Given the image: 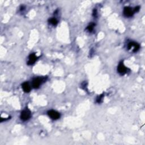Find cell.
Segmentation results:
<instances>
[{
  "instance_id": "cell-1",
  "label": "cell",
  "mask_w": 145,
  "mask_h": 145,
  "mask_svg": "<svg viewBox=\"0 0 145 145\" xmlns=\"http://www.w3.org/2000/svg\"><path fill=\"white\" fill-rule=\"evenodd\" d=\"M45 81H46V78L45 77H38L35 78L33 80L32 82V87L34 88H38L40 87V85H42Z\"/></svg>"
},
{
  "instance_id": "cell-2",
  "label": "cell",
  "mask_w": 145,
  "mask_h": 145,
  "mask_svg": "<svg viewBox=\"0 0 145 145\" xmlns=\"http://www.w3.org/2000/svg\"><path fill=\"white\" fill-rule=\"evenodd\" d=\"M31 113L29 109H26L23 111L21 114V118L23 121H27L31 117Z\"/></svg>"
},
{
  "instance_id": "cell-3",
  "label": "cell",
  "mask_w": 145,
  "mask_h": 145,
  "mask_svg": "<svg viewBox=\"0 0 145 145\" xmlns=\"http://www.w3.org/2000/svg\"><path fill=\"white\" fill-rule=\"evenodd\" d=\"M134 12V10L130 7H125L124 9V14L126 17H130L133 16Z\"/></svg>"
},
{
  "instance_id": "cell-4",
  "label": "cell",
  "mask_w": 145,
  "mask_h": 145,
  "mask_svg": "<svg viewBox=\"0 0 145 145\" xmlns=\"http://www.w3.org/2000/svg\"><path fill=\"white\" fill-rule=\"evenodd\" d=\"M48 114L50 117L53 120H57L60 117V114L56 111L50 110L48 112Z\"/></svg>"
},
{
  "instance_id": "cell-5",
  "label": "cell",
  "mask_w": 145,
  "mask_h": 145,
  "mask_svg": "<svg viewBox=\"0 0 145 145\" xmlns=\"http://www.w3.org/2000/svg\"><path fill=\"white\" fill-rule=\"evenodd\" d=\"M127 70H128V69L125 67V65H124L123 62H121L119 63L117 68V71L121 75L125 74L127 72Z\"/></svg>"
},
{
  "instance_id": "cell-6",
  "label": "cell",
  "mask_w": 145,
  "mask_h": 145,
  "mask_svg": "<svg viewBox=\"0 0 145 145\" xmlns=\"http://www.w3.org/2000/svg\"><path fill=\"white\" fill-rule=\"evenodd\" d=\"M132 47H134L133 52H136L138 51V50L139 49V45L135 42L129 43L128 45V49H130Z\"/></svg>"
},
{
  "instance_id": "cell-7",
  "label": "cell",
  "mask_w": 145,
  "mask_h": 145,
  "mask_svg": "<svg viewBox=\"0 0 145 145\" xmlns=\"http://www.w3.org/2000/svg\"><path fill=\"white\" fill-rule=\"evenodd\" d=\"M37 60V57L35 55L34 53H32L29 56V60L28 61V64L29 65H32L36 62V61Z\"/></svg>"
},
{
  "instance_id": "cell-8",
  "label": "cell",
  "mask_w": 145,
  "mask_h": 145,
  "mask_svg": "<svg viewBox=\"0 0 145 145\" xmlns=\"http://www.w3.org/2000/svg\"><path fill=\"white\" fill-rule=\"evenodd\" d=\"M22 88L25 93H29L31 90V87L28 82H24L22 84Z\"/></svg>"
},
{
  "instance_id": "cell-9",
  "label": "cell",
  "mask_w": 145,
  "mask_h": 145,
  "mask_svg": "<svg viewBox=\"0 0 145 145\" xmlns=\"http://www.w3.org/2000/svg\"><path fill=\"white\" fill-rule=\"evenodd\" d=\"M49 22L50 23V24H52V25H53V26H56L57 24V20L55 18H50L49 20Z\"/></svg>"
},
{
  "instance_id": "cell-10",
  "label": "cell",
  "mask_w": 145,
  "mask_h": 145,
  "mask_svg": "<svg viewBox=\"0 0 145 145\" xmlns=\"http://www.w3.org/2000/svg\"><path fill=\"white\" fill-rule=\"evenodd\" d=\"M94 26H95V24H94V23H91V24H90L89 25V26L87 27V30H88L89 31H90V32H91V31H92L93 30Z\"/></svg>"
},
{
  "instance_id": "cell-11",
  "label": "cell",
  "mask_w": 145,
  "mask_h": 145,
  "mask_svg": "<svg viewBox=\"0 0 145 145\" xmlns=\"http://www.w3.org/2000/svg\"><path fill=\"white\" fill-rule=\"evenodd\" d=\"M103 95H100V96H99L96 99V101H97V103H100L101 102V101L103 100Z\"/></svg>"
}]
</instances>
